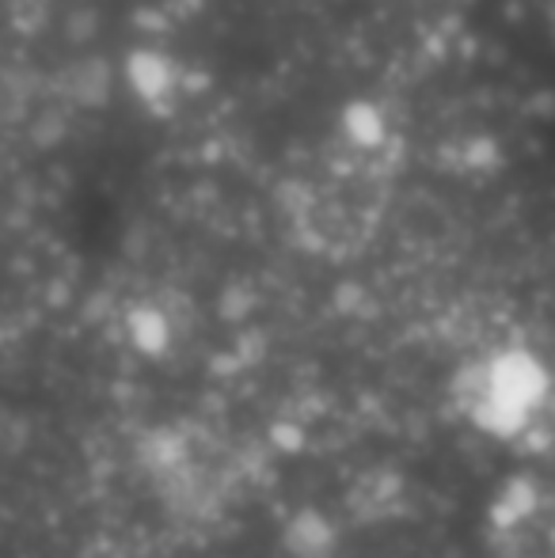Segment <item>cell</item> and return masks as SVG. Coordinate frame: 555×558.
<instances>
[{
	"mask_svg": "<svg viewBox=\"0 0 555 558\" xmlns=\"http://www.w3.org/2000/svg\"><path fill=\"white\" fill-rule=\"evenodd\" d=\"M548 376L536 365L529 353H498V357L472 365L468 373H460L457 396L464 414L483 426L487 434L510 437L529 422V414L536 411V403L544 399Z\"/></svg>",
	"mask_w": 555,
	"mask_h": 558,
	"instance_id": "obj_1",
	"label": "cell"
}]
</instances>
